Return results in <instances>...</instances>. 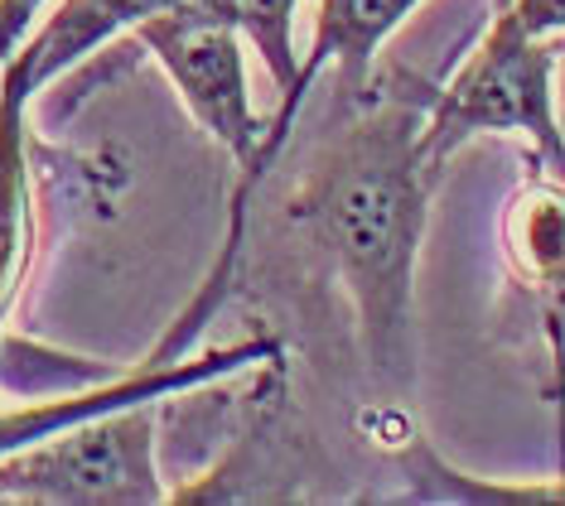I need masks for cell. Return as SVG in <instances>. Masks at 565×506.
I'll return each mask as SVG.
<instances>
[{"instance_id":"6da1fadb","label":"cell","mask_w":565,"mask_h":506,"mask_svg":"<svg viewBox=\"0 0 565 506\" xmlns=\"http://www.w3.org/2000/svg\"><path fill=\"white\" fill-rule=\"evenodd\" d=\"M435 83L372 73L349 121L300 164L290 223L305 227L343 280L367 372L392 391L416 376V261L440 169L426 160V111Z\"/></svg>"},{"instance_id":"7a4b0ae2","label":"cell","mask_w":565,"mask_h":506,"mask_svg":"<svg viewBox=\"0 0 565 506\" xmlns=\"http://www.w3.org/2000/svg\"><path fill=\"white\" fill-rule=\"evenodd\" d=\"M561 49L565 39L526 34L508 0H493L483 34L430 93L426 160L445 174L455 150H465L469 140L522 136L536 160L565 164V121L556 93Z\"/></svg>"},{"instance_id":"3957f363","label":"cell","mask_w":565,"mask_h":506,"mask_svg":"<svg viewBox=\"0 0 565 506\" xmlns=\"http://www.w3.org/2000/svg\"><path fill=\"white\" fill-rule=\"evenodd\" d=\"M164 400H140L0 453V502L34 506H150L170 502L160 477Z\"/></svg>"},{"instance_id":"277c9868","label":"cell","mask_w":565,"mask_h":506,"mask_svg":"<svg viewBox=\"0 0 565 506\" xmlns=\"http://www.w3.org/2000/svg\"><path fill=\"white\" fill-rule=\"evenodd\" d=\"M126 39L170 73L189 116L227 150V160L237 169L276 164V154L286 146L266 136V121L252 107L247 39H242L233 10L189 0V6H174V10L140 20Z\"/></svg>"},{"instance_id":"5b68a950","label":"cell","mask_w":565,"mask_h":506,"mask_svg":"<svg viewBox=\"0 0 565 506\" xmlns=\"http://www.w3.org/2000/svg\"><path fill=\"white\" fill-rule=\"evenodd\" d=\"M503 276L546 353V396L556 406L565 469V164L526 154V169L503 207Z\"/></svg>"},{"instance_id":"8992f818","label":"cell","mask_w":565,"mask_h":506,"mask_svg":"<svg viewBox=\"0 0 565 506\" xmlns=\"http://www.w3.org/2000/svg\"><path fill=\"white\" fill-rule=\"evenodd\" d=\"M286 357L271 333L256 337H237V343L209 347V353H179V357H146L136 367H126L107 381L93 386H73V391H54V396H20L15 406H0V453H15L24 444H40V439L68 430L78 420H93V415L121 410V406H140V400H170L184 391H199V386H213L223 376H242L256 372L262 362Z\"/></svg>"},{"instance_id":"52a82bcc","label":"cell","mask_w":565,"mask_h":506,"mask_svg":"<svg viewBox=\"0 0 565 506\" xmlns=\"http://www.w3.org/2000/svg\"><path fill=\"white\" fill-rule=\"evenodd\" d=\"M174 6H189V0H54L44 10V20L24 34V44L0 63V93L34 101L40 87H49L54 77H63L68 68L102 54L107 44L126 39L140 20ZM203 6L233 10V0H203Z\"/></svg>"},{"instance_id":"ba28073f","label":"cell","mask_w":565,"mask_h":506,"mask_svg":"<svg viewBox=\"0 0 565 506\" xmlns=\"http://www.w3.org/2000/svg\"><path fill=\"white\" fill-rule=\"evenodd\" d=\"M426 0H319L315 39L300 58V77L315 83L324 68L339 73V101L367 93L387 39L416 15Z\"/></svg>"},{"instance_id":"9c48e42d","label":"cell","mask_w":565,"mask_h":506,"mask_svg":"<svg viewBox=\"0 0 565 506\" xmlns=\"http://www.w3.org/2000/svg\"><path fill=\"white\" fill-rule=\"evenodd\" d=\"M387 434L377 444L392 453V463L406 477V502H459V506H536V502H565V469L556 477H532V483H493V477L465 473L430 444L406 415L387 410Z\"/></svg>"},{"instance_id":"30bf717a","label":"cell","mask_w":565,"mask_h":506,"mask_svg":"<svg viewBox=\"0 0 565 506\" xmlns=\"http://www.w3.org/2000/svg\"><path fill=\"white\" fill-rule=\"evenodd\" d=\"M295 15H300V0H233V20L242 39L262 54L266 73H271L280 93V107L266 121L280 140H290L295 116H300L305 93H310V83L300 77V54H295Z\"/></svg>"},{"instance_id":"8fae6325","label":"cell","mask_w":565,"mask_h":506,"mask_svg":"<svg viewBox=\"0 0 565 506\" xmlns=\"http://www.w3.org/2000/svg\"><path fill=\"white\" fill-rule=\"evenodd\" d=\"M49 6H54V0H0V63L24 44V34L34 30V20H40Z\"/></svg>"},{"instance_id":"7c38bea8","label":"cell","mask_w":565,"mask_h":506,"mask_svg":"<svg viewBox=\"0 0 565 506\" xmlns=\"http://www.w3.org/2000/svg\"><path fill=\"white\" fill-rule=\"evenodd\" d=\"M512 15L536 39H565V0H508Z\"/></svg>"}]
</instances>
